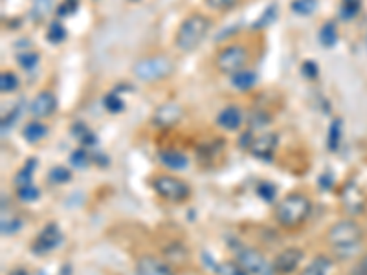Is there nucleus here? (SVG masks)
Segmentation results:
<instances>
[{
	"mask_svg": "<svg viewBox=\"0 0 367 275\" xmlns=\"http://www.w3.org/2000/svg\"><path fill=\"white\" fill-rule=\"evenodd\" d=\"M349 275H367V255H363L362 259L358 261L356 267H353Z\"/></svg>",
	"mask_w": 367,
	"mask_h": 275,
	"instance_id": "nucleus-41",
	"label": "nucleus"
},
{
	"mask_svg": "<svg viewBox=\"0 0 367 275\" xmlns=\"http://www.w3.org/2000/svg\"><path fill=\"white\" fill-rule=\"evenodd\" d=\"M18 88V77L13 72L0 74V92L2 94H11Z\"/></svg>",
	"mask_w": 367,
	"mask_h": 275,
	"instance_id": "nucleus-29",
	"label": "nucleus"
},
{
	"mask_svg": "<svg viewBox=\"0 0 367 275\" xmlns=\"http://www.w3.org/2000/svg\"><path fill=\"white\" fill-rule=\"evenodd\" d=\"M21 228H23V221L21 218H8V221L2 218V228L0 230H2V235H13Z\"/></svg>",
	"mask_w": 367,
	"mask_h": 275,
	"instance_id": "nucleus-39",
	"label": "nucleus"
},
{
	"mask_svg": "<svg viewBox=\"0 0 367 275\" xmlns=\"http://www.w3.org/2000/svg\"><path fill=\"white\" fill-rule=\"evenodd\" d=\"M132 2H136V0H132Z\"/></svg>",
	"mask_w": 367,
	"mask_h": 275,
	"instance_id": "nucleus-45",
	"label": "nucleus"
},
{
	"mask_svg": "<svg viewBox=\"0 0 367 275\" xmlns=\"http://www.w3.org/2000/svg\"><path fill=\"white\" fill-rule=\"evenodd\" d=\"M233 252H235V261L250 275H276L272 262L264 257L263 253L257 252L256 248L239 242L233 248Z\"/></svg>",
	"mask_w": 367,
	"mask_h": 275,
	"instance_id": "nucleus-5",
	"label": "nucleus"
},
{
	"mask_svg": "<svg viewBox=\"0 0 367 275\" xmlns=\"http://www.w3.org/2000/svg\"><path fill=\"white\" fill-rule=\"evenodd\" d=\"M360 8H362V0H341L340 15L345 18V21H349V18L356 17Z\"/></svg>",
	"mask_w": 367,
	"mask_h": 275,
	"instance_id": "nucleus-30",
	"label": "nucleus"
},
{
	"mask_svg": "<svg viewBox=\"0 0 367 275\" xmlns=\"http://www.w3.org/2000/svg\"><path fill=\"white\" fill-rule=\"evenodd\" d=\"M215 271L219 275H250L244 268L239 264L237 261H230V262H222L220 267L215 268Z\"/></svg>",
	"mask_w": 367,
	"mask_h": 275,
	"instance_id": "nucleus-31",
	"label": "nucleus"
},
{
	"mask_svg": "<svg viewBox=\"0 0 367 275\" xmlns=\"http://www.w3.org/2000/svg\"><path fill=\"white\" fill-rule=\"evenodd\" d=\"M320 70H318V63H314V61H303V64H301V76L305 77V79H309V81H314L316 77H318Z\"/></svg>",
	"mask_w": 367,
	"mask_h": 275,
	"instance_id": "nucleus-38",
	"label": "nucleus"
},
{
	"mask_svg": "<svg viewBox=\"0 0 367 275\" xmlns=\"http://www.w3.org/2000/svg\"><path fill=\"white\" fill-rule=\"evenodd\" d=\"M341 136H344V122L340 117H334L329 125V134H327V147L329 151H338L341 144Z\"/></svg>",
	"mask_w": 367,
	"mask_h": 275,
	"instance_id": "nucleus-20",
	"label": "nucleus"
},
{
	"mask_svg": "<svg viewBox=\"0 0 367 275\" xmlns=\"http://www.w3.org/2000/svg\"><path fill=\"white\" fill-rule=\"evenodd\" d=\"M327 239L336 252L353 253L362 244V230L356 222L345 218V221H338L332 226L327 233Z\"/></svg>",
	"mask_w": 367,
	"mask_h": 275,
	"instance_id": "nucleus-3",
	"label": "nucleus"
},
{
	"mask_svg": "<svg viewBox=\"0 0 367 275\" xmlns=\"http://www.w3.org/2000/svg\"><path fill=\"white\" fill-rule=\"evenodd\" d=\"M64 235L63 231H61V228H59L55 222H50V224H46L43 230H40V233L37 235L35 240H33L32 244V252L35 253V255H46V253L54 252L55 248H59L61 246V242H63Z\"/></svg>",
	"mask_w": 367,
	"mask_h": 275,
	"instance_id": "nucleus-8",
	"label": "nucleus"
},
{
	"mask_svg": "<svg viewBox=\"0 0 367 275\" xmlns=\"http://www.w3.org/2000/svg\"><path fill=\"white\" fill-rule=\"evenodd\" d=\"M103 105H105V109H107L111 114H120L125 110V101L121 100L120 94H116V92H108V94L103 98Z\"/></svg>",
	"mask_w": 367,
	"mask_h": 275,
	"instance_id": "nucleus-28",
	"label": "nucleus"
},
{
	"mask_svg": "<svg viewBox=\"0 0 367 275\" xmlns=\"http://www.w3.org/2000/svg\"><path fill=\"white\" fill-rule=\"evenodd\" d=\"M318 41L323 48H332L336 45V41H338V30H336L334 23H325L320 28Z\"/></svg>",
	"mask_w": 367,
	"mask_h": 275,
	"instance_id": "nucleus-23",
	"label": "nucleus"
},
{
	"mask_svg": "<svg viewBox=\"0 0 367 275\" xmlns=\"http://www.w3.org/2000/svg\"><path fill=\"white\" fill-rule=\"evenodd\" d=\"M72 134L76 136V140H79L81 144L85 145V147H94L98 144V136L94 132L90 131L89 127L85 125L83 122H76L72 127Z\"/></svg>",
	"mask_w": 367,
	"mask_h": 275,
	"instance_id": "nucleus-21",
	"label": "nucleus"
},
{
	"mask_svg": "<svg viewBox=\"0 0 367 275\" xmlns=\"http://www.w3.org/2000/svg\"><path fill=\"white\" fill-rule=\"evenodd\" d=\"M320 185H322V189H331V187H332V175L325 172V175L320 178Z\"/></svg>",
	"mask_w": 367,
	"mask_h": 275,
	"instance_id": "nucleus-42",
	"label": "nucleus"
},
{
	"mask_svg": "<svg viewBox=\"0 0 367 275\" xmlns=\"http://www.w3.org/2000/svg\"><path fill=\"white\" fill-rule=\"evenodd\" d=\"M211 9L215 11H228V9L235 8L239 0H204Z\"/></svg>",
	"mask_w": 367,
	"mask_h": 275,
	"instance_id": "nucleus-40",
	"label": "nucleus"
},
{
	"mask_svg": "<svg viewBox=\"0 0 367 275\" xmlns=\"http://www.w3.org/2000/svg\"><path fill=\"white\" fill-rule=\"evenodd\" d=\"M303 257L305 253L303 250L300 248L283 250V252H279L278 255H276V259L272 261L273 271H276V275L294 274V271L298 270V267L301 264V261H303Z\"/></svg>",
	"mask_w": 367,
	"mask_h": 275,
	"instance_id": "nucleus-9",
	"label": "nucleus"
},
{
	"mask_svg": "<svg viewBox=\"0 0 367 275\" xmlns=\"http://www.w3.org/2000/svg\"><path fill=\"white\" fill-rule=\"evenodd\" d=\"M217 125L222 129V131H239L242 127V110L237 105H228L224 107L219 114H217Z\"/></svg>",
	"mask_w": 367,
	"mask_h": 275,
	"instance_id": "nucleus-14",
	"label": "nucleus"
},
{
	"mask_svg": "<svg viewBox=\"0 0 367 275\" xmlns=\"http://www.w3.org/2000/svg\"><path fill=\"white\" fill-rule=\"evenodd\" d=\"M136 275H175V270L154 255H142L136 261Z\"/></svg>",
	"mask_w": 367,
	"mask_h": 275,
	"instance_id": "nucleus-12",
	"label": "nucleus"
},
{
	"mask_svg": "<svg viewBox=\"0 0 367 275\" xmlns=\"http://www.w3.org/2000/svg\"><path fill=\"white\" fill-rule=\"evenodd\" d=\"M256 191L264 202H273V200H276V191L278 189H276V185L270 184V182H261V184H257Z\"/></svg>",
	"mask_w": 367,
	"mask_h": 275,
	"instance_id": "nucleus-37",
	"label": "nucleus"
},
{
	"mask_svg": "<svg viewBox=\"0 0 367 275\" xmlns=\"http://www.w3.org/2000/svg\"><path fill=\"white\" fill-rule=\"evenodd\" d=\"M270 123V116L263 110H256L252 112L250 119H248V125H250V131H259V129H264V127Z\"/></svg>",
	"mask_w": 367,
	"mask_h": 275,
	"instance_id": "nucleus-34",
	"label": "nucleus"
},
{
	"mask_svg": "<svg viewBox=\"0 0 367 275\" xmlns=\"http://www.w3.org/2000/svg\"><path fill=\"white\" fill-rule=\"evenodd\" d=\"M152 189L157 191L158 197L169 202H184L189 199L191 189L184 180L171 175H158L152 178Z\"/></svg>",
	"mask_w": 367,
	"mask_h": 275,
	"instance_id": "nucleus-7",
	"label": "nucleus"
},
{
	"mask_svg": "<svg viewBox=\"0 0 367 275\" xmlns=\"http://www.w3.org/2000/svg\"><path fill=\"white\" fill-rule=\"evenodd\" d=\"M68 2H77V0H68Z\"/></svg>",
	"mask_w": 367,
	"mask_h": 275,
	"instance_id": "nucleus-44",
	"label": "nucleus"
},
{
	"mask_svg": "<svg viewBox=\"0 0 367 275\" xmlns=\"http://www.w3.org/2000/svg\"><path fill=\"white\" fill-rule=\"evenodd\" d=\"M276 13H278V6L270 4L269 8H266L263 11V15H261V17L257 18V23L254 24V28H256V30H261V28L270 26V24L273 23V18H276Z\"/></svg>",
	"mask_w": 367,
	"mask_h": 275,
	"instance_id": "nucleus-35",
	"label": "nucleus"
},
{
	"mask_svg": "<svg viewBox=\"0 0 367 275\" xmlns=\"http://www.w3.org/2000/svg\"><path fill=\"white\" fill-rule=\"evenodd\" d=\"M232 79H230V83H232L233 88H237V90L241 92H247L250 90V88H254V86L257 85V74L252 72V70H241V72L233 74V76H230Z\"/></svg>",
	"mask_w": 367,
	"mask_h": 275,
	"instance_id": "nucleus-16",
	"label": "nucleus"
},
{
	"mask_svg": "<svg viewBox=\"0 0 367 275\" xmlns=\"http://www.w3.org/2000/svg\"><path fill=\"white\" fill-rule=\"evenodd\" d=\"M310 211H312V204L310 200L301 193H292L281 200L276 206L273 217L278 221L279 226L294 230L298 226L303 224L309 218Z\"/></svg>",
	"mask_w": 367,
	"mask_h": 275,
	"instance_id": "nucleus-2",
	"label": "nucleus"
},
{
	"mask_svg": "<svg viewBox=\"0 0 367 275\" xmlns=\"http://www.w3.org/2000/svg\"><path fill=\"white\" fill-rule=\"evenodd\" d=\"M210 32V18L202 13H191L180 23L175 33V46L184 54L197 50Z\"/></svg>",
	"mask_w": 367,
	"mask_h": 275,
	"instance_id": "nucleus-1",
	"label": "nucleus"
},
{
	"mask_svg": "<svg viewBox=\"0 0 367 275\" xmlns=\"http://www.w3.org/2000/svg\"><path fill=\"white\" fill-rule=\"evenodd\" d=\"M64 39H67V28L63 26L61 21H52L48 26V32H46V41L50 45H61Z\"/></svg>",
	"mask_w": 367,
	"mask_h": 275,
	"instance_id": "nucleus-24",
	"label": "nucleus"
},
{
	"mask_svg": "<svg viewBox=\"0 0 367 275\" xmlns=\"http://www.w3.org/2000/svg\"><path fill=\"white\" fill-rule=\"evenodd\" d=\"M59 275H70V268H68V267H64L63 270H61V274H59Z\"/></svg>",
	"mask_w": 367,
	"mask_h": 275,
	"instance_id": "nucleus-43",
	"label": "nucleus"
},
{
	"mask_svg": "<svg viewBox=\"0 0 367 275\" xmlns=\"http://www.w3.org/2000/svg\"><path fill=\"white\" fill-rule=\"evenodd\" d=\"M250 61V54L242 45H228L217 54L215 66L220 74L233 76V74L244 70Z\"/></svg>",
	"mask_w": 367,
	"mask_h": 275,
	"instance_id": "nucleus-6",
	"label": "nucleus"
},
{
	"mask_svg": "<svg viewBox=\"0 0 367 275\" xmlns=\"http://www.w3.org/2000/svg\"><path fill=\"white\" fill-rule=\"evenodd\" d=\"M344 204L345 208L349 209L351 213H362L363 208H366V199H363L362 193L351 184L349 187L344 191Z\"/></svg>",
	"mask_w": 367,
	"mask_h": 275,
	"instance_id": "nucleus-17",
	"label": "nucleus"
},
{
	"mask_svg": "<svg viewBox=\"0 0 367 275\" xmlns=\"http://www.w3.org/2000/svg\"><path fill=\"white\" fill-rule=\"evenodd\" d=\"M70 178H72V172H70L68 167H63V165L52 167L48 172V180L55 185L67 184V182H70Z\"/></svg>",
	"mask_w": 367,
	"mask_h": 275,
	"instance_id": "nucleus-27",
	"label": "nucleus"
},
{
	"mask_svg": "<svg viewBox=\"0 0 367 275\" xmlns=\"http://www.w3.org/2000/svg\"><path fill=\"white\" fill-rule=\"evenodd\" d=\"M17 61L24 70H33L39 64V54L37 52H23V54L17 55Z\"/></svg>",
	"mask_w": 367,
	"mask_h": 275,
	"instance_id": "nucleus-36",
	"label": "nucleus"
},
{
	"mask_svg": "<svg viewBox=\"0 0 367 275\" xmlns=\"http://www.w3.org/2000/svg\"><path fill=\"white\" fill-rule=\"evenodd\" d=\"M332 261L327 255H318L301 270V275H329L331 274Z\"/></svg>",
	"mask_w": 367,
	"mask_h": 275,
	"instance_id": "nucleus-19",
	"label": "nucleus"
},
{
	"mask_svg": "<svg viewBox=\"0 0 367 275\" xmlns=\"http://www.w3.org/2000/svg\"><path fill=\"white\" fill-rule=\"evenodd\" d=\"M276 147H278V136L276 134H261L254 138V144L248 151L252 153V156L257 160H263V162H270L273 158V153H276Z\"/></svg>",
	"mask_w": 367,
	"mask_h": 275,
	"instance_id": "nucleus-11",
	"label": "nucleus"
},
{
	"mask_svg": "<svg viewBox=\"0 0 367 275\" xmlns=\"http://www.w3.org/2000/svg\"><path fill=\"white\" fill-rule=\"evenodd\" d=\"M46 134H48V127H46L45 123H40L39 119L28 122L23 129V136L28 144H37V141H40L43 138H46Z\"/></svg>",
	"mask_w": 367,
	"mask_h": 275,
	"instance_id": "nucleus-18",
	"label": "nucleus"
},
{
	"mask_svg": "<svg viewBox=\"0 0 367 275\" xmlns=\"http://www.w3.org/2000/svg\"><path fill=\"white\" fill-rule=\"evenodd\" d=\"M35 167H37V160L35 158H30L26 160V163L23 165V169H18V172L15 175L13 182L17 187H23V185L32 184L33 180V172H35Z\"/></svg>",
	"mask_w": 367,
	"mask_h": 275,
	"instance_id": "nucleus-22",
	"label": "nucleus"
},
{
	"mask_svg": "<svg viewBox=\"0 0 367 275\" xmlns=\"http://www.w3.org/2000/svg\"><path fill=\"white\" fill-rule=\"evenodd\" d=\"M184 110L179 103H164L160 105L152 114V123L157 127H173L182 119Z\"/></svg>",
	"mask_w": 367,
	"mask_h": 275,
	"instance_id": "nucleus-13",
	"label": "nucleus"
},
{
	"mask_svg": "<svg viewBox=\"0 0 367 275\" xmlns=\"http://www.w3.org/2000/svg\"><path fill=\"white\" fill-rule=\"evenodd\" d=\"M52 6H54V0H33L32 4V18L35 23L45 21L50 13H52Z\"/></svg>",
	"mask_w": 367,
	"mask_h": 275,
	"instance_id": "nucleus-25",
	"label": "nucleus"
},
{
	"mask_svg": "<svg viewBox=\"0 0 367 275\" xmlns=\"http://www.w3.org/2000/svg\"><path fill=\"white\" fill-rule=\"evenodd\" d=\"M318 8V0H292L290 9L295 15H301V17H307V15H312Z\"/></svg>",
	"mask_w": 367,
	"mask_h": 275,
	"instance_id": "nucleus-26",
	"label": "nucleus"
},
{
	"mask_svg": "<svg viewBox=\"0 0 367 275\" xmlns=\"http://www.w3.org/2000/svg\"><path fill=\"white\" fill-rule=\"evenodd\" d=\"M39 187H35L33 184H28L23 185V187H17V197L18 200H23V202H35L39 199Z\"/></svg>",
	"mask_w": 367,
	"mask_h": 275,
	"instance_id": "nucleus-33",
	"label": "nucleus"
},
{
	"mask_svg": "<svg viewBox=\"0 0 367 275\" xmlns=\"http://www.w3.org/2000/svg\"><path fill=\"white\" fill-rule=\"evenodd\" d=\"M158 158H160L162 165L169 167L171 171H184L188 167V156L182 154L180 151L175 149H167V151H160L158 153Z\"/></svg>",
	"mask_w": 367,
	"mask_h": 275,
	"instance_id": "nucleus-15",
	"label": "nucleus"
},
{
	"mask_svg": "<svg viewBox=\"0 0 367 275\" xmlns=\"http://www.w3.org/2000/svg\"><path fill=\"white\" fill-rule=\"evenodd\" d=\"M90 162H92V156L85 149H76L70 154V163L76 169H86L90 165Z\"/></svg>",
	"mask_w": 367,
	"mask_h": 275,
	"instance_id": "nucleus-32",
	"label": "nucleus"
},
{
	"mask_svg": "<svg viewBox=\"0 0 367 275\" xmlns=\"http://www.w3.org/2000/svg\"><path fill=\"white\" fill-rule=\"evenodd\" d=\"M175 72V63L167 55H149L132 64V76L144 83L162 81Z\"/></svg>",
	"mask_w": 367,
	"mask_h": 275,
	"instance_id": "nucleus-4",
	"label": "nucleus"
},
{
	"mask_svg": "<svg viewBox=\"0 0 367 275\" xmlns=\"http://www.w3.org/2000/svg\"><path fill=\"white\" fill-rule=\"evenodd\" d=\"M57 109V98L52 90H43L33 98V101L30 103V114H32L35 119H43V117H48L55 112Z\"/></svg>",
	"mask_w": 367,
	"mask_h": 275,
	"instance_id": "nucleus-10",
	"label": "nucleus"
}]
</instances>
